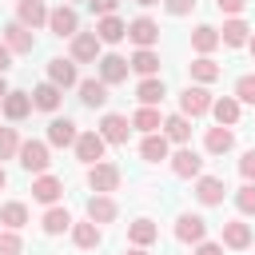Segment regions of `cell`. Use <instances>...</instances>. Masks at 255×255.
Returning <instances> with one entry per match:
<instances>
[{"instance_id": "obj_1", "label": "cell", "mask_w": 255, "mask_h": 255, "mask_svg": "<svg viewBox=\"0 0 255 255\" xmlns=\"http://www.w3.org/2000/svg\"><path fill=\"white\" fill-rule=\"evenodd\" d=\"M20 163H24V171H48V143H40V139H24L20 143Z\"/></svg>"}, {"instance_id": "obj_2", "label": "cell", "mask_w": 255, "mask_h": 255, "mask_svg": "<svg viewBox=\"0 0 255 255\" xmlns=\"http://www.w3.org/2000/svg\"><path fill=\"white\" fill-rule=\"evenodd\" d=\"M88 187L100 191V195L116 191V187H120V167H116V163H92V171H88Z\"/></svg>"}, {"instance_id": "obj_3", "label": "cell", "mask_w": 255, "mask_h": 255, "mask_svg": "<svg viewBox=\"0 0 255 255\" xmlns=\"http://www.w3.org/2000/svg\"><path fill=\"white\" fill-rule=\"evenodd\" d=\"M211 92L207 88H183V96H179V112L183 116H203V112H211Z\"/></svg>"}, {"instance_id": "obj_4", "label": "cell", "mask_w": 255, "mask_h": 255, "mask_svg": "<svg viewBox=\"0 0 255 255\" xmlns=\"http://www.w3.org/2000/svg\"><path fill=\"white\" fill-rule=\"evenodd\" d=\"M104 135L100 131H80V139H76V159H84V163H100L104 159Z\"/></svg>"}, {"instance_id": "obj_5", "label": "cell", "mask_w": 255, "mask_h": 255, "mask_svg": "<svg viewBox=\"0 0 255 255\" xmlns=\"http://www.w3.org/2000/svg\"><path fill=\"white\" fill-rule=\"evenodd\" d=\"M4 44H8L16 56H24V52H32V48H36V36H32V28H28V24H20V20H16V24H8V28H4Z\"/></svg>"}, {"instance_id": "obj_6", "label": "cell", "mask_w": 255, "mask_h": 255, "mask_svg": "<svg viewBox=\"0 0 255 255\" xmlns=\"http://www.w3.org/2000/svg\"><path fill=\"white\" fill-rule=\"evenodd\" d=\"M100 36L96 32H76L72 36V60H80V64H88V60H96L100 56Z\"/></svg>"}, {"instance_id": "obj_7", "label": "cell", "mask_w": 255, "mask_h": 255, "mask_svg": "<svg viewBox=\"0 0 255 255\" xmlns=\"http://www.w3.org/2000/svg\"><path fill=\"white\" fill-rule=\"evenodd\" d=\"M171 171H175L179 179H191V175H199V171H203V159H199V151H191V147H179V151L171 155Z\"/></svg>"}, {"instance_id": "obj_8", "label": "cell", "mask_w": 255, "mask_h": 255, "mask_svg": "<svg viewBox=\"0 0 255 255\" xmlns=\"http://www.w3.org/2000/svg\"><path fill=\"white\" fill-rule=\"evenodd\" d=\"M223 179L219 175H199V183H195V199L203 203V207H215V203H223Z\"/></svg>"}, {"instance_id": "obj_9", "label": "cell", "mask_w": 255, "mask_h": 255, "mask_svg": "<svg viewBox=\"0 0 255 255\" xmlns=\"http://www.w3.org/2000/svg\"><path fill=\"white\" fill-rule=\"evenodd\" d=\"M48 28H52L56 36H76L80 20H76V12H72L68 4H60V8H52V12H48Z\"/></svg>"}, {"instance_id": "obj_10", "label": "cell", "mask_w": 255, "mask_h": 255, "mask_svg": "<svg viewBox=\"0 0 255 255\" xmlns=\"http://www.w3.org/2000/svg\"><path fill=\"white\" fill-rule=\"evenodd\" d=\"M128 131H131V124H128L124 116H116V112H108V116L100 120V135H104L108 143H128Z\"/></svg>"}, {"instance_id": "obj_11", "label": "cell", "mask_w": 255, "mask_h": 255, "mask_svg": "<svg viewBox=\"0 0 255 255\" xmlns=\"http://www.w3.org/2000/svg\"><path fill=\"white\" fill-rule=\"evenodd\" d=\"M76 139H80V131H76L72 120H52L48 124V143L52 147H76Z\"/></svg>"}, {"instance_id": "obj_12", "label": "cell", "mask_w": 255, "mask_h": 255, "mask_svg": "<svg viewBox=\"0 0 255 255\" xmlns=\"http://www.w3.org/2000/svg\"><path fill=\"white\" fill-rule=\"evenodd\" d=\"M203 231H207V223L199 215H179L175 219V239L179 243H203Z\"/></svg>"}, {"instance_id": "obj_13", "label": "cell", "mask_w": 255, "mask_h": 255, "mask_svg": "<svg viewBox=\"0 0 255 255\" xmlns=\"http://www.w3.org/2000/svg\"><path fill=\"white\" fill-rule=\"evenodd\" d=\"M128 36H131L139 48H151V44L159 40V24H155V20H147V16H139V20H131V24H128Z\"/></svg>"}, {"instance_id": "obj_14", "label": "cell", "mask_w": 255, "mask_h": 255, "mask_svg": "<svg viewBox=\"0 0 255 255\" xmlns=\"http://www.w3.org/2000/svg\"><path fill=\"white\" fill-rule=\"evenodd\" d=\"M128 68H131V60H124V56H104V60H100V80H104V84H124V80H128Z\"/></svg>"}, {"instance_id": "obj_15", "label": "cell", "mask_w": 255, "mask_h": 255, "mask_svg": "<svg viewBox=\"0 0 255 255\" xmlns=\"http://www.w3.org/2000/svg\"><path fill=\"white\" fill-rule=\"evenodd\" d=\"M96 36H100L104 44H120V40L128 36V24H124L120 16H100V24H96Z\"/></svg>"}, {"instance_id": "obj_16", "label": "cell", "mask_w": 255, "mask_h": 255, "mask_svg": "<svg viewBox=\"0 0 255 255\" xmlns=\"http://www.w3.org/2000/svg\"><path fill=\"white\" fill-rule=\"evenodd\" d=\"M0 104H4V116H8V120H24V116H28L32 108H36L28 92H8V96H4Z\"/></svg>"}, {"instance_id": "obj_17", "label": "cell", "mask_w": 255, "mask_h": 255, "mask_svg": "<svg viewBox=\"0 0 255 255\" xmlns=\"http://www.w3.org/2000/svg\"><path fill=\"white\" fill-rule=\"evenodd\" d=\"M16 16H20V24H28V28L48 24V8H44L40 0H20V4H16Z\"/></svg>"}, {"instance_id": "obj_18", "label": "cell", "mask_w": 255, "mask_h": 255, "mask_svg": "<svg viewBox=\"0 0 255 255\" xmlns=\"http://www.w3.org/2000/svg\"><path fill=\"white\" fill-rule=\"evenodd\" d=\"M80 100H84V108H104L108 104V84L104 80H84L80 84Z\"/></svg>"}, {"instance_id": "obj_19", "label": "cell", "mask_w": 255, "mask_h": 255, "mask_svg": "<svg viewBox=\"0 0 255 255\" xmlns=\"http://www.w3.org/2000/svg\"><path fill=\"white\" fill-rule=\"evenodd\" d=\"M60 191H64V183H60L56 175H40V179L32 183V199H40V203H56Z\"/></svg>"}, {"instance_id": "obj_20", "label": "cell", "mask_w": 255, "mask_h": 255, "mask_svg": "<svg viewBox=\"0 0 255 255\" xmlns=\"http://www.w3.org/2000/svg\"><path fill=\"white\" fill-rule=\"evenodd\" d=\"M88 219H92V223H112V219H116V203L96 191V195L88 199Z\"/></svg>"}, {"instance_id": "obj_21", "label": "cell", "mask_w": 255, "mask_h": 255, "mask_svg": "<svg viewBox=\"0 0 255 255\" xmlns=\"http://www.w3.org/2000/svg\"><path fill=\"white\" fill-rule=\"evenodd\" d=\"M223 243H227V247H235V251L251 247V227H247V223H239V219L223 223Z\"/></svg>"}, {"instance_id": "obj_22", "label": "cell", "mask_w": 255, "mask_h": 255, "mask_svg": "<svg viewBox=\"0 0 255 255\" xmlns=\"http://www.w3.org/2000/svg\"><path fill=\"white\" fill-rule=\"evenodd\" d=\"M219 44H223V40H219V32H215V28H207V24H199V28L191 32V48H195L199 56H207V52H215Z\"/></svg>"}, {"instance_id": "obj_23", "label": "cell", "mask_w": 255, "mask_h": 255, "mask_svg": "<svg viewBox=\"0 0 255 255\" xmlns=\"http://www.w3.org/2000/svg\"><path fill=\"white\" fill-rule=\"evenodd\" d=\"M32 104H36L40 112H56V108H60V84H52V80L40 84V88L32 92Z\"/></svg>"}, {"instance_id": "obj_24", "label": "cell", "mask_w": 255, "mask_h": 255, "mask_svg": "<svg viewBox=\"0 0 255 255\" xmlns=\"http://www.w3.org/2000/svg\"><path fill=\"white\" fill-rule=\"evenodd\" d=\"M139 155L147 159V163H159V159H167V135H143V143H139Z\"/></svg>"}, {"instance_id": "obj_25", "label": "cell", "mask_w": 255, "mask_h": 255, "mask_svg": "<svg viewBox=\"0 0 255 255\" xmlns=\"http://www.w3.org/2000/svg\"><path fill=\"white\" fill-rule=\"evenodd\" d=\"M72 239H76V247H84V251H92V247H100V223H72Z\"/></svg>"}, {"instance_id": "obj_26", "label": "cell", "mask_w": 255, "mask_h": 255, "mask_svg": "<svg viewBox=\"0 0 255 255\" xmlns=\"http://www.w3.org/2000/svg\"><path fill=\"white\" fill-rule=\"evenodd\" d=\"M48 76H52V84L72 88L76 84V64L72 60H48Z\"/></svg>"}, {"instance_id": "obj_27", "label": "cell", "mask_w": 255, "mask_h": 255, "mask_svg": "<svg viewBox=\"0 0 255 255\" xmlns=\"http://www.w3.org/2000/svg\"><path fill=\"white\" fill-rule=\"evenodd\" d=\"M135 100H139V104H147V108H151V104H159V100H163V80L143 76V80H139V88H135Z\"/></svg>"}, {"instance_id": "obj_28", "label": "cell", "mask_w": 255, "mask_h": 255, "mask_svg": "<svg viewBox=\"0 0 255 255\" xmlns=\"http://www.w3.org/2000/svg\"><path fill=\"white\" fill-rule=\"evenodd\" d=\"M231 143H235V131H231V128H223V124H219V128H211V131H207V151H211V155L231 151Z\"/></svg>"}, {"instance_id": "obj_29", "label": "cell", "mask_w": 255, "mask_h": 255, "mask_svg": "<svg viewBox=\"0 0 255 255\" xmlns=\"http://www.w3.org/2000/svg\"><path fill=\"white\" fill-rule=\"evenodd\" d=\"M211 112H215V120H219V124H227V128H231V124H239V100H235V96L215 100V104H211Z\"/></svg>"}, {"instance_id": "obj_30", "label": "cell", "mask_w": 255, "mask_h": 255, "mask_svg": "<svg viewBox=\"0 0 255 255\" xmlns=\"http://www.w3.org/2000/svg\"><path fill=\"white\" fill-rule=\"evenodd\" d=\"M131 128H139L143 135H151V131H159V128H163V120H159V112H155V108H147V104H143V108L131 116Z\"/></svg>"}, {"instance_id": "obj_31", "label": "cell", "mask_w": 255, "mask_h": 255, "mask_svg": "<svg viewBox=\"0 0 255 255\" xmlns=\"http://www.w3.org/2000/svg\"><path fill=\"white\" fill-rule=\"evenodd\" d=\"M163 135L175 139V143H187V139H191V124H187V116H167V120H163Z\"/></svg>"}, {"instance_id": "obj_32", "label": "cell", "mask_w": 255, "mask_h": 255, "mask_svg": "<svg viewBox=\"0 0 255 255\" xmlns=\"http://www.w3.org/2000/svg\"><path fill=\"white\" fill-rule=\"evenodd\" d=\"M128 235H131V243H135V247H147V243H155L159 227H155L151 219H135V223L128 227Z\"/></svg>"}, {"instance_id": "obj_33", "label": "cell", "mask_w": 255, "mask_h": 255, "mask_svg": "<svg viewBox=\"0 0 255 255\" xmlns=\"http://www.w3.org/2000/svg\"><path fill=\"white\" fill-rule=\"evenodd\" d=\"M247 32H251V28H247L243 20H227V24H223V32H219V40H223V44H231V48H239V44H247V40H251Z\"/></svg>"}, {"instance_id": "obj_34", "label": "cell", "mask_w": 255, "mask_h": 255, "mask_svg": "<svg viewBox=\"0 0 255 255\" xmlns=\"http://www.w3.org/2000/svg\"><path fill=\"white\" fill-rule=\"evenodd\" d=\"M0 223L12 227V231H20V227L28 223V207H24V203H4V207H0Z\"/></svg>"}, {"instance_id": "obj_35", "label": "cell", "mask_w": 255, "mask_h": 255, "mask_svg": "<svg viewBox=\"0 0 255 255\" xmlns=\"http://www.w3.org/2000/svg\"><path fill=\"white\" fill-rule=\"evenodd\" d=\"M72 227V215L64 211V207H48L44 211V231L48 235H60V231H68Z\"/></svg>"}, {"instance_id": "obj_36", "label": "cell", "mask_w": 255, "mask_h": 255, "mask_svg": "<svg viewBox=\"0 0 255 255\" xmlns=\"http://www.w3.org/2000/svg\"><path fill=\"white\" fill-rule=\"evenodd\" d=\"M131 68H135L139 76H155V72H159V56H155L151 48H139V52L131 56Z\"/></svg>"}, {"instance_id": "obj_37", "label": "cell", "mask_w": 255, "mask_h": 255, "mask_svg": "<svg viewBox=\"0 0 255 255\" xmlns=\"http://www.w3.org/2000/svg\"><path fill=\"white\" fill-rule=\"evenodd\" d=\"M191 76H195V80H203V84H211V80H219V76H223V68H219L215 60L199 56V60H191Z\"/></svg>"}, {"instance_id": "obj_38", "label": "cell", "mask_w": 255, "mask_h": 255, "mask_svg": "<svg viewBox=\"0 0 255 255\" xmlns=\"http://www.w3.org/2000/svg\"><path fill=\"white\" fill-rule=\"evenodd\" d=\"M20 151V135H16V128H0V159H12Z\"/></svg>"}, {"instance_id": "obj_39", "label": "cell", "mask_w": 255, "mask_h": 255, "mask_svg": "<svg viewBox=\"0 0 255 255\" xmlns=\"http://www.w3.org/2000/svg\"><path fill=\"white\" fill-rule=\"evenodd\" d=\"M235 207H239L243 215H255V183H243V187L235 191Z\"/></svg>"}, {"instance_id": "obj_40", "label": "cell", "mask_w": 255, "mask_h": 255, "mask_svg": "<svg viewBox=\"0 0 255 255\" xmlns=\"http://www.w3.org/2000/svg\"><path fill=\"white\" fill-rule=\"evenodd\" d=\"M24 251V243H20V235L8 227V231H0V255H20Z\"/></svg>"}, {"instance_id": "obj_41", "label": "cell", "mask_w": 255, "mask_h": 255, "mask_svg": "<svg viewBox=\"0 0 255 255\" xmlns=\"http://www.w3.org/2000/svg\"><path fill=\"white\" fill-rule=\"evenodd\" d=\"M235 100L255 104V76H239V84H235Z\"/></svg>"}, {"instance_id": "obj_42", "label": "cell", "mask_w": 255, "mask_h": 255, "mask_svg": "<svg viewBox=\"0 0 255 255\" xmlns=\"http://www.w3.org/2000/svg\"><path fill=\"white\" fill-rule=\"evenodd\" d=\"M163 8H167L171 16H187V12L195 8V0H163Z\"/></svg>"}, {"instance_id": "obj_43", "label": "cell", "mask_w": 255, "mask_h": 255, "mask_svg": "<svg viewBox=\"0 0 255 255\" xmlns=\"http://www.w3.org/2000/svg\"><path fill=\"white\" fill-rule=\"evenodd\" d=\"M88 8L96 16H116V0H88Z\"/></svg>"}, {"instance_id": "obj_44", "label": "cell", "mask_w": 255, "mask_h": 255, "mask_svg": "<svg viewBox=\"0 0 255 255\" xmlns=\"http://www.w3.org/2000/svg\"><path fill=\"white\" fill-rule=\"evenodd\" d=\"M239 171H243L247 179H255V151H247V155L239 159Z\"/></svg>"}, {"instance_id": "obj_45", "label": "cell", "mask_w": 255, "mask_h": 255, "mask_svg": "<svg viewBox=\"0 0 255 255\" xmlns=\"http://www.w3.org/2000/svg\"><path fill=\"white\" fill-rule=\"evenodd\" d=\"M215 4H219V12H231V16H239L247 0H215Z\"/></svg>"}, {"instance_id": "obj_46", "label": "cell", "mask_w": 255, "mask_h": 255, "mask_svg": "<svg viewBox=\"0 0 255 255\" xmlns=\"http://www.w3.org/2000/svg\"><path fill=\"white\" fill-rule=\"evenodd\" d=\"M8 68H12V48H8V44H0V76H4Z\"/></svg>"}, {"instance_id": "obj_47", "label": "cell", "mask_w": 255, "mask_h": 255, "mask_svg": "<svg viewBox=\"0 0 255 255\" xmlns=\"http://www.w3.org/2000/svg\"><path fill=\"white\" fill-rule=\"evenodd\" d=\"M195 255H223V247H219V243H199Z\"/></svg>"}, {"instance_id": "obj_48", "label": "cell", "mask_w": 255, "mask_h": 255, "mask_svg": "<svg viewBox=\"0 0 255 255\" xmlns=\"http://www.w3.org/2000/svg\"><path fill=\"white\" fill-rule=\"evenodd\" d=\"M4 96H8V84H4V76H0V100H4Z\"/></svg>"}, {"instance_id": "obj_49", "label": "cell", "mask_w": 255, "mask_h": 255, "mask_svg": "<svg viewBox=\"0 0 255 255\" xmlns=\"http://www.w3.org/2000/svg\"><path fill=\"white\" fill-rule=\"evenodd\" d=\"M128 255H147V251H143V247H131V251H128Z\"/></svg>"}, {"instance_id": "obj_50", "label": "cell", "mask_w": 255, "mask_h": 255, "mask_svg": "<svg viewBox=\"0 0 255 255\" xmlns=\"http://www.w3.org/2000/svg\"><path fill=\"white\" fill-rule=\"evenodd\" d=\"M247 48H251V56H255V36H251V40H247Z\"/></svg>"}, {"instance_id": "obj_51", "label": "cell", "mask_w": 255, "mask_h": 255, "mask_svg": "<svg viewBox=\"0 0 255 255\" xmlns=\"http://www.w3.org/2000/svg\"><path fill=\"white\" fill-rule=\"evenodd\" d=\"M4 183H8V175H4V167H0V187H4Z\"/></svg>"}, {"instance_id": "obj_52", "label": "cell", "mask_w": 255, "mask_h": 255, "mask_svg": "<svg viewBox=\"0 0 255 255\" xmlns=\"http://www.w3.org/2000/svg\"><path fill=\"white\" fill-rule=\"evenodd\" d=\"M135 4H143V8H147V4H159V0H135Z\"/></svg>"}]
</instances>
